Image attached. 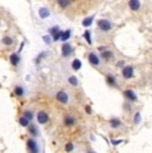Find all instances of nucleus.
Here are the masks:
<instances>
[{
    "mask_svg": "<svg viewBox=\"0 0 152 153\" xmlns=\"http://www.w3.org/2000/svg\"><path fill=\"white\" fill-rule=\"evenodd\" d=\"M96 25H98V29L101 33H108V32H111L113 28L112 22L108 19H99L98 22H96Z\"/></svg>",
    "mask_w": 152,
    "mask_h": 153,
    "instance_id": "1",
    "label": "nucleus"
},
{
    "mask_svg": "<svg viewBox=\"0 0 152 153\" xmlns=\"http://www.w3.org/2000/svg\"><path fill=\"white\" fill-rule=\"evenodd\" d=\"M98 51H99V55H100V57H101V60L103 61H111L113 59V52L111 51L108 47L106 45H101V47H99L98 48Z\"/></svg>",
    "mask_w": 152,
    "mask_h": 153,
    "instance_id": "2",
    "label": "nucleus"
},
{
    "mask_svg": "<svg viewBox=\"0 0 152 153\" xmlns=\"http://www.w3.org/2000/svg\"><path fill=\"white\" fill-rule=\"evenodd\" d=\"M87 60H88V63L91 64L92 67H100L101 65V57L100 55L98 53V52L95 51H89L88 55H87Z\"/></svg>",
    "mask_w": 152,
    "mask_h": 153,
    "instance_id": "3",
    "label": "nucleus"
},
{
    "mask_svg": "<svg viewBox=\"0 0 152 153\" xmlns=\"http://www.w3.org/2000/svg\"><path fill=\"white\" fill-rule=\"evenodd\" d=\"M135 75V68L132 65H124L121 68V77L124 80H130V79L133 77Z\"/></svg>",
    "mask_w": 152,
    "mask_h": 153,
    "instance_id": "4",
    "label": "nucleus"
},
{
    "mask_svg": "<svg viewBox=\"0 0 152 153\" xmlns=\"http://www.w3.org/2000/svg\"><path fill=\"white\" fill-rule=\"evenodd\" d=\"M55 99H56V101H59L60 104H68L69 102V95L67 91H57L56 92V96H55Z\"/></svg>",
    "mask_w": 152,
    "mask_h": 153,
    "instance_id": "5",
    "label": "nucleus"
},
{
    "mask_svg": "<svg viewBox=\"0 0 152 153\" xmlns=\"http://www.w3.org/2000/svg\"><path fill=\"white\" fill-rule=\"evenodd\" d=\"M60 51H61V56H63L64 59H68L69 56L74 53V47H72L68 42H66V43H63Z\"/></svg>",
    "mask_w": 152,
    "mask_h": 153,
    "instance_id": "6",
    "label": "nucleus"
},
{
    "mask_svg": "<svg viewBox=\"0 0 152 153\" xmlns=\"http://www.w3.org/2000/svg\"><path fill=\"white\" fill-rule=\"evenodd\" d=\"M27 149L30 151L31 153H39L40 152V148H39V144H37V141L34 139V137H31V139L27 140Z\"/></svg>",
    "mask_w": 152,
    "mask_h": 153,
    "instance_id": "7",
    "label": "nucleus"
},
{
    "mask_svg": "<svg viewBox=\"0 0 152 153\" xmlns=\"http://www.w3.org/2000/svg\"><path fill=\"white\" fill-rule=\"evenodd\" d=\"M49 35L52 36V40L54 42H60V36H61V29L57 27V25H55V27H51L48 29Z\"/></svg>",
    "mask_w": 152,
    "mask_h": 153,
    "instance_id": "8",
    "label": "nucleus"
},
{
    "mask_svg": "<svg viewBox=\"0 0 152 153\" xmlns=\"http://www.w3.org/2000/svg\"><path fill=\"white\" fill-rule=\"evenodd\" d=\"M123 95H124V97L127 99V101H130V102L137 101V95L135 93V91H132V89H125L124 92H123Z\"/></svg>",
    "mask_w": 152,
    "mask_h": 153,
    "instance_id": "9",
    "label": "nucleus"
},
{
    "mask_svg": "<svg viewBox=\"0 0 152 153\" xmlns=\"http://www.w3.org/2000/svg\"><path fill=\"white\" fill-rule=\"evenodd\" d=\"M36 119H37V123H39L40 125H44V124H47L48 123V113H47L45 111H40L39 113L36 114Z\"/></svg>",
    "mask_w": 152,
    "mask_h": 153,
    "instance_id": "10",
    "label": "nucleus"
},
{
    "mask_svg": "<svg viewBox=\"0 0 152 153\" xmlns=\"http://www.w3.org/2000/svg\"><path fill=\"white\" fill-rule=\"evenodd\" d=\"M108 125H110L111 129H120L123 125V121L119 117H112V119H110V121H108Z\"/></svg>",
    "mask_w": 152,
    "mask_h": 153,
    "instance_id": "11",
    "label": "nucleus"
},
{
    "mask_svg": "<svg viewBox=\"0 0 152 153\" xmlns=\"http://www.w3.org/2000/svg\"><path fill=\"white\" fill-rule=\"evenodd\" d=\"M128 8L132 12H137L142 8V3H140V0H128Z\"/></svg>",
    "mask_w": 152,
    "mask_h": 153,
    "instance_id": "12",
    "label": "nucleus"
},
{
    "mask_svg": "<svg viewBox=\"0 0 152 153\" xmlns=\"http://www.w3.org/2000/svg\"><path fill=\"white\" fill-rule=\"evenodd\" d=\"M20 61H22V57H20V53H17V52H12V53L10 55V63L12 67H17L20 64Z\"/></svg>",
    "mask_w": 152,
    "mask_h": 153,
    "instance_id": "13",
    "label": "nucleus"
},
{
    "mask_svg": "<svg viewBox=\"0 0 152 153\" xmlns=\"http://www.w3.org/2000/svg\"><path fill=\"white\" fill-rule=\"evenodd\" d=\"M106 81L110 87H112V88L118 87V80H116V77L112 75V73H108V75L106 76Z\"/></svg>",
    "mask_w": 152,
    "mask_h": 153,
    "instance_id": "14",
    "label": "nucleus"
},
{
    "mask_svg": "<svg viewBox=\"0 0 152 153\" xmlns=\"http://www.w3.org/2000/svg\"><path fill=\"white\" fill-rule=\"evenodd\" d=\"M13 95L17 96V97H24L25 96V89L23 85H16L15 88H13Z\"/></svg>",
    "mask_w": 152,
    "mask_h": 153,
    "instance_id": "15",
    "label": "nucleus"
},
{
    "mask_svg": "<svg viewBox=\"0 0 152 153\" xmlns=\"http://www.w3.org/2000/svg\"><path fill=\"white\" fill-rule=\"evenodd\" d=\"M63 123H64V125L66 126H72V125H75L76 119L74 116H71V114H66L64 119H63Z\"/></svg>",
    "mask_w": 152,
    "mask_h": 153,
    "instance_id": "16",
    "label": "nucleus"
},
{
    "mask_svg": "<svg viewBox=\"0 0 152 153\" xmlns=\"http://www.w3.org/2000/svg\"><path fill=\"white\" fill-rule=\"evenodd\" d=\"M15 43V37L13 36H3L1 37V44L5 47H11Z\"/></svg>",
    "mask_w": 152,
    "mask_h": 153,
    "instance_id": "17",
    "label": "nucleus"
},
{
    "mask_svg": "<svg viewBox=\"0 0 152 153\" xmlns=\"http://www.w3.org/2000/svg\"><path fill=\"white\" fill-rule=\"evenodd\" d=\"M28 128V132H30V134H32L34 137H37L39 136V129H37V125H35V124H31L27 126Z\"/></svg>",
    "mask_w": 152,
    "mask_h": 153,
    "instance_id": "18",
    "label": "nucleus"
},
{
    "mask_svg": "<svg viewBox=\"0 0 152 153\" xmlns=\"http://www.w3.org/2000/svg\"><path fill=\"white\" fill-rule=\"evenodd\" d=\"M56 3L61 10H66V8H68L72 4V0H56Z\"/></svg>",
    "mask_w": 152,
    "mask_h": 153,
    "instance_id": "19",
    "label": "nucleus"
},
{
    "mask_svg": "<svg viewBox=\"0 0 152 153\" xmlns=\"http://www.w3.org/2000/svg\"><path fill=\"white\" fill-rule=\"evenodd\" d=\"M71 29H67V31H61V36H60V42H63V43H66L67 40L71 37Z\"/></svg>",
    "mask_w": 152,
    "mask_h": 153,
    "instance_id": "20",
    "label": "nucleus"
},
{
    "mask_svg": "<svg viewBox=\"0 0 152 153\" xmlns=\"http://www.w3.org/2000/svg\"><path fill=\"white\" fill-rule=\"evenodd\" d=\"M22 116L27 117L30 121H32V120H34L35 113H34V111H31V109H24V111H23V113H22Z\"/></svg>",
    "mask_w": 152,
    "mask_h": 153,
    "instance_id": "21",
    "label": "nucleus"
},
{
    "mask_svg": "<svg viewBox=\"0 0 152 153\" xmlns=\"http://www.w3.org/2000/svg\"><path fill=\"white\" fill-rule=\"evenodd\" d=\"M71 68L74 69V71H79V69L81 68V61H80V59H75V60H72Z\"/></svg>",
    "mask_w": 152,
    "mask_h": 153,
    "instance_id": "22",
    "label": "nucleus"
},
{
    "mask_svg": "<svg viewBox=\"0 0 152 153\" xmlns=\"http://www.w3.org/2000/svg\"><path fill=\"white\" fill-rule=\"evenodd\" d=\"M93 23V16H87L86 19L83 20V22H81V24H83V27L84 28H88L89 25H91Z\"/></svg>",
    "mask_w": 152,
    "mask_h": 153,
    "instance_id": "23",
    "label": "nucleus"
},
{
    "mask_svg": "<svg viewBox=\"0 0 152 153\" xmlns=\"http://www.w3.org/2000/svg\"><path fill=\"white\" fill-rule=\"evenodd\" d=\"M83 37H84V40L87 42V44H89V45H91V44H92V39H91V31H89V29H86V31H84Z\"/></svg>",
    "mask_w": 152,
    "mask_h": 153,
    "instance_id": "24",
    "label": "nucleus"
},
{
    "mask_svg": "<svg viewBox=\"0 0 152 153\" xmlns=\"http://www.w3.org/2000/svg\"><path fill=\"white\" fill-rule=\"evenodd\" d=\"M19 124L22 125V126H24V128H27V126L31 124V121L27 119V117H24V116H20V119H19Z\"/></svg>",
    "mask_w": 152,
    "mask_h": 153,
    "instance_id": "25",
    "label": "nucleus"
},
{
    "mask_svg": "<svg viewBox=\"0 0 152 153\" xmlns=\"http://www.w3.org/2000/svg\"><path fill=\"white\" fill-rule=\"evenodd\" d=\"M39 15H40V17H42V19H45V17H48L49 16L48 8H45V7L40 8V10H39Z\"/></svg>",
    "mask_w": 152,
    "mask_h": 153,
    "instance_id": "26",
    "label": "nucleus"
},
{
    "mask_svg": "<svg viewBox=\"0 0 152 153\" xmlns=\"http://www.w3.org/2000/svg\"><path fill=\"white\" fill-rule=\"evenodd\" d=\"M68 83H69V85H72V87H77L79 85V79L76 77V76H69Z\"/></svg>",
    "mask_w": 152,
    "mask_h": 153,
    "instance_id": "27",
    "label": "nucleus"
},
{
    "mask_svg": "<svg viewBox=\"0 0 152 153\" xmlns=\"http://www.w3.org/2000/svg\"><path fill=\"white\" fill-rule=\"evenodd\" d=\"M64 151H66L67 153H71L75 151V144L74 143H67L66 145H64Z\"/></svg>",
    "mask_w": 152,
    "mask_h": 153,
    "instance_id": "28",
    "label": "nucleus"
},
{
    "mask_svg": "<svg viewBox=\"0 0 152 153\" xmlns=\"http://www.w3.org/2000/svg\"><path fill=\"white\" fill-rule=\"evenodd\" d=\"M140 120H142V113L140 112H135V114H133V124L137 125L140 123Z\"/></svg>",
    "mask_w": 152,
    "mask_h": 153,
    "instance_id": "29",
    "label": "nucleus"
},
{
    "mask_svg": "<svg viewBox=\"0 0 152 153\" xmlns=\"http://www.w3.org/2000/svg\"><path fill=\"white\" fill-rule=\"evenodd\" d=\"M124 65H125V61L124 60H119L118 63H116V67H118V68H123Z\"/></svg>",
    "mask_w": 152,
    "mask_h": 153,
    "instance_id": "30",
    "label": "nucleus"
},
{
    "mask_svg": "<svg viewBox=\"0 0 152 153\" xmlns=\"http://www.w3.org/2000/svg\"><path fill=\"white\" fill-rule=\"evenodd\" d=\"M23 48H24V43H22V44H20L19 49H17V53H20V52H22V51H23Z\"/></svg>",
    "mask_w": 152,
    "mask_h": 153,
    "instance_id": "31",
    "label": "nucleus"
},
{
    "mask_svg": "<svg viewBox=\"0 0 152 153\" xmlns=\"http://www.w3.org/2000/svg\"><path fill=\"white\" fill-rule=\"evenodd\" d=\"M44 40H45V43H47V44H51V40H49V36H45V37H44Z\"/></svg>",
    "mask_w": 152,
    "mask_h": 153,
    "instance_id": "32",
    "label": "nucleus"
},
{
    "mask_svg": "<svg viewBox=\"0 0 152 153\" xmlns=\"http://www.w3.org/2000/svg\"><path fill=\"white\" fill-rule=\"evenodd\" d=\"M86 112H87V113H91V107H86Z\"/></svg>",
    "mask_w": 152,
    "mask_h": 153,
    "instance_id": "33",
    "label": "nucleus"
},
{
    "mask_svg": "<svg viewBox=\"0 0 152 153\" xmlns=\"http://www.w3.org/2000/svg\"><path fill=\"white\" fill-rule=\"evenodd\" d=\"M112 143H113V144H115V145H116V144H120V140H119V141H118V140H113Z\"/></svg>",
    "mask_w": 152,
    "mask_h": 153,
    "instance_id": "34",
    "label": "nucleus"
},
{
    "mask_svg": "<svg viewBox=\"0 0 152 153\" xmlns=\"http://www.w3.org/2000/svg\"><path fill=\"white\" fill-rule=\"evenodd\" d=\"M87 153H93L92 151H87Z\"/></svg>",
    "mask_w": 152,
    "mask_h": 153,
    "instance_id": "35",
    "label": "nucleus"
},
{
    "mask_svg": "<svg viewBox=\"0 0 152 153\" xmlns=\"http://www.w3.org/2000/svg\"><path fill=\"white\" fill-rule=\"evenodd\" d=\"M0 27H1V20H0Z\"/></svg>",
    "mask_w": 152,
    "mask_h": 153,
    "instance_id": "36",
    "label": "nucleus"
}]
</instances>
